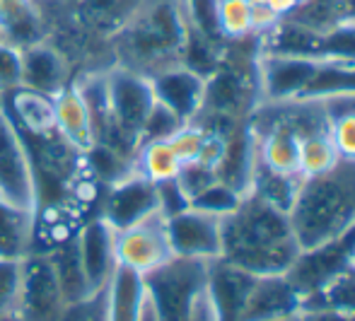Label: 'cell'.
<instances>
[{
	"label": "cell",
	"mask_w": 355,
	"mask_h": 321,
	"mask_svg": "<svg viewBox=\"0 0 355 321\" xmlns=\"http://www.w3.org/2000/svg\"><path fill=\"white\" fill-rule=\"evenodd\" d=\"M300 254L288 213L247 193L242 203L223 218L220 259L254 275L288 273Z\"/></svg>",
	"instance_id": "6da1fadb"
},
{
	"label": "cell",
	"mask_w": 355,
	"mask_h": 321,
	"mask_svg": "<svg viewBox=\"0 0 355 321\" xmlns=\"http://www.w3.org/2000/svg\"><path fill=\"white\" fill-rule=\"evenodd\" d=\"M300 249L317 247L355 227V159L341 157L331 169L302 177L288 213Z\"/></svg>",
	"instance_id": "7a4b0ae2"
},
{
	"label": "cell",
	"mask_w": 355,
	"mask_h": 321,
	"mask_svg": "<svg viewBox=\"0 0 355 321\" xmlns=\"http://www.w3.org/2000/svg\"><path fill=\"white\" fill-rule=\"evenodd\" d=\"M187 17L179 0H148L112 42L114 65L145 78L182 63Z\"/></svg>",
	"instance_id": "3957f363"
},
{
	"label": "cell",
	"mask_w": 355,
	"mask_h": 321,
	"mask_svg": "<svg viewBox=\"0 0 355 321\" xmlns=\"http://www.w3.org/2000/svg\"><path fill=\"white\" fill-rule=\"evenodd\" d=\"M208 261L172 257L143 275L145 295L157 321H187L193 304L206 293Z\"/></svg>",
	"instance_id": "277c9868"
},
{
	"label": "cell",
	"mask_w": 355,
	"mask_h": 321,
	"mask_svg": "<svg viewBox=\"0 0 355 321\" xmlns=\"http://www.w3.org/2000/svg\"><path fill=\"white\" fill-rule=\"evenodd\" d=\"M22 283H19L17 317L22 321H58L66 309V297L53 273L46 252L27 254L22 261Z\"/></svg>",
	"instance_id": "5b68a950"
},
{
	"label": "cell",
	"mask_w": 355,
	"mask_h": 321,
	"mask_svg": "<svg viewBox=\"0 0 355 321\" xmlns=\"http://www.w3.org/2000/svg\"><path fill=\"white\" fill-rule=\"evenodd\" d=\"M0 200L37 213V186L22 135L0 107Z\"/></svg>",
	"instance_id": "8992f818"
},
{
	"label": "cell",
	"mask_w": 355,
	"mask_h": 321,
	"mask_svg": "<svg viewBox=\"0 0 355 321\" xmlns=\"http://www.w3.org/2000/svg\"><path fill=\"white\" fill-rule=\"evenodd\" d=\"M107 92L114 123L141 143L143 126L155 107V92L150 78L121 68V65H114L107 70Z\"/></svg>",
	"instance_id": "52a82bcc"
},
{
	"label": "cell",
	"mask_w": 355,
	"mask_h": 321,
	"mask_svg": "<svg viewBox=\"0 0 355 321\" xmlns=\"http://www.w3.org/2000/svg\"><path fill=\"white\" fill-rule=\"evenodd\" d=\"M353 252H355V227L348 229L346 234L331 239V242L317 244V247L300 249L295 263L290 266L288 275L293 285L300 290L302 300L307 295L317 293L322 285H327L334 275L353 266Z\"/></svg>",
	"instance_id": "ba28073f"
},
{
	"label": "cell",
	"mask_w": 355,
	"mask_h": 321,
	"mask_svg": "<svg viewBox=\"0 0 355 321\" xmlns=\"http://www.w3.org/2000/svg\"><path fill=\"white\" fill-rule=\"evenodd\" d=\"M167 234V218L159 210L150 213L148 218L138 220L136 225L116 232V261L119 266L136 270V273H150L153 268L162 266L172 259Z\"/></svg>",
	"instance_id": "9c48e42d"
},
{
	"label": "cell",
	"mask_w": 355,
	"mask_h": 321,
	"mask_svg": "<svg viewBox=\"0 0 355 321\" xmlns=\"http://www.w3.org/2000/svg\"><path fill=\"white\" fill-rule=\"evenodd\" d=\"M167 234L174 257L213 261L223 252V218L191 205L167 218Z\"/></svg>",
	"instance_id": "30bf717a"
},
{
	"label": "cell",
	"mask_w": 355,
	"mask_h": 321,
	"mask_svg": "<svg viewBox=\"0 0 355 321\" xmlns=\"http://www.w3.org/2000/svg\"><path fill=\"white\" fill-rule=\"evenodd\" d=\"M319 61L302 56H259V94L261 102H290L302 99L312 83Z\"/></svg>",
	"instance_id": "8fae6325"
},
{
	"label": "cell",
	"mask_w": 355,
	"mask_h": 321,
	"mask_svg": "<svg viewBox=\"0 0 355 321\" xmlns=\"http://www.w3.org/2000/svg\"><path fill=\"white\" fill-rule=\"evenodd\" d=\"M257 275L225 259L208 261L206 295L213 307L215 321H242L244 304L254 288Z\"/></svg>",
	"instance_id": "7c38bea8"
},
{
	"label": "cell",
	"mask_w": 355,
	"mask_h": 321,
	"mask_svg": "<svg viewBox=\"0 0 355 321\" xmlns=\"http://www.w3.org/2000/svg\"><path fill=\"white\" fill-rule=\"evenodd\" d=\"M155 210H159L157 184L136 172L107 189V198H104L102 210L97 215H102L119 232V229H126L136 225L138 220L148 218Z\"/></svg>",
	"instance_id": "4fadbf2b"
},
{
	"label": "cell",
	"mask_w": 355,
	"mask_h": 321,
	"mask_svg": "<svg viewBox=\"0 0 355 321\" xmlns=\"http://www.w3.org/2000/svg\"><path fill=\"white\" fill-rule=\"evenodd\" d=\"M80 247V259L85 266V275L92 290H102L109 285L116 270V229L102 218L94 215L75 232Z\"/></svg>",
	"instance_id": "5bb4252c"
},
{
	"label": "cell",
	"mask_w": 355,
	"mask_h": 321,
	"mask_svg": "<svg viewBox=\"0 0 355 321\" xmlns=\"http://www.w3.org/2000/svg\"><path fill=\"white\" fill-rule=\"evenodd\" d=\"M155 102L167 107L182 123H191L198 116L206 92V78L189 70L187 65H172L150 78Z\"/></svg>",
	"instance_id": "9a60e30c"
},
{
	"label": "cell",
	"mask_w": 355,
	"mask_h": 321,
	"mask_svg": "<svg viewBox=\"0 0 355 321\" xmlns=\"http://www.w3.org/2000/svg\"><path fill=\"white\" fill-rule=\"evenodd\" d=\"M302 312V295L285 273L257 275L242 321H276Z\"/></svg>",
	"instance_id": "2e32d148"
},
{
	"label": "cell",
	"mask_w": 355,
	"mask_h": 321,
	"mask_svg": "<svg viewBox=\"0 0 355 321\" xmlns=\"http://www.w3.org/2000/svg\"><path fill=\"white\" fill-rule=\"evenodd\" d=\"M19 53H22V87L46 97H58L71 85V65L46 39L19 49Z\"/></svg>",
	"instance_id": "e0dca14e"
},
{
	"label": "cell",
	"mask_w": 355,
	"mask_h": 321,
	"mask_svg": "<svg viewBox=\"0 0 355 321\" xmlns=\"http://www.w3.org/2000/svg\"><path fill=\"white\" fill-rule=\"evenodd\" d=\"M319 44L322 32H314L290 17H281L268 32L261 34V53L276 56H302L319 61Z\"/></svg>",
	"instance_id": "ac0fdd59"
},
{
	"label": "cell",
	"mask_w": 355,
	"mask_h": 321,
	"mask_svg": "<svg viewBox=\"0 0 355 321\" xmlns=\"http://www.w3.org/2000/svg\"><path fill=\"white\" fill-rule=\"evenodd\" d=\"M46 254H49V259H51L53 273H56L61 293L68 304L80 302V300H85L87 295L94 293L87 283V275H85V266H83V259H80V247H78V237H75V234L61 239V242L53 249H49Z\"/></svg>",
	"instance_id": "d6986e66"
},
{
	"label": "cell",
	"mask_w": 355,
	"mask_h": 321,
	"mask_svg": "<svg viewBox=\"0 0 355 321\" xmlns=\"http://www.w3.org/2000/svg\"><path fill=\"white\" fill-rule=\"evenodd\" d=\"M37 213L0 200V259H24L32 254Z\"/></svg>",
	"instance_id": "ffe728a7"
},
{
	"label": "cell",
	"mask_w": 355,
	"mask_h": 321,
	"mask_svg": "<svg viewBox=\"0 0 355 321\" xmlns=\"http://www.w3.org/2000/svg\"><path fill=\"white\" fill-rule=\"evenodd\" d=\"M109 293V321H141L145 304V283L143 275L126 266H116L112 280L107 285Z\"/></svg>",
	"instance_id": "44dd1931"
},
{
	"label": "cell",
	"mask_w": 355,
	"mask_h": 321,
	"mask_svg": "<svg viewBox=\"0 0 355 321\" xmlns=\"http://www.w3.org/2000/svg\"><path fill=\"white\" fill-rule=\"evenodd\" d=\"M300 184H302L300 174L276 172V169L266 167V164L257 159L252 172V184H249V193L261 198L263 203L273 205V208L283 210V213H290L295 198H297Z\"/></svg>",
	"instance_id": "7402d4cb"
},
{
	"label": "cell",
	"mask_w": 355,
	"mask_h": 321,
	"mask_svg": "<svg viewBox=\"0 0 355 321\" xmlns=\"http://www.w3.org/2000/svg\"><path fill=\"white\" fill-rule=\"evenodd\" d=\"M285 17L314 32H329L338 24L355 22V0H304L295 5Z\"/></svg>",
	"instance_id": "603a6c76"
},
{
	"label": "cell",
	"mask_w": 355,
	"mask_h": 321,
	"mask_svg": "<svg viewBox=\"0 0 355 321\" xmlns=\"http://www.w3.org/2000/svg\"><path fill=\"white\" fill-rule=\"evenodd\" d=\"M338 159H341V155H338L336 145H334L331 130L329 128L309 130V133H304L300 138V157H297L300 177H314V174L327 172Z\"/></svg>",
	"instance_id": "cb8c5ba5"
},
{
	"label": "cell",
	"mask_w": 355,
	"mask_h": 321,
	"mask_svg": "<svg viewBox=\"0 0 355 321\" xmlns=\"http://www.w3.org/2000/svg\"><path fill=\"white\" fill-rule=\"evenodd\" d=\"M355 94V61H319L304 97L329 99Z\"/></svg>",
	"instance_id": "d4e9b609"
},
{
	"label": "cell",
	"mask_w": 355,
	"mask_h": 321,
	"mask_svg": "<svg viewBox=\"0 0 355 321\" xmlns=\"http://www.w3.org/2000/svg\"><path fill=\"white\" fill-rule=\"evenodd\" d=\"M302 309H338L355 314V266L334 275L317 293L302 300Z\"/></svg>",
	"instance_id": "484cf974"
},
{
	"label": "cell",
	"mask_w": 355,
	"mask_h": 321,
	"mask_svg": "<svg viewBox=\"0 0 355 321\" xmlns=\"http://www.w3.org/2000/svg\"><path fill=\"white\" fill-rule=\"evenodd\" d=\"M218 22L225 42L257 34L254 32L252 5L247 0H218Z\"/></svg>",
	"instance_id": "4316f807"
},
{
	"label": "cell",
	"mask_w": 355,
	"mask_h": 321,
	"mask_svg": "<svg viewBox=\"0 0 355 321\" xmlns=\"http://www.w3.org/2000/svg\"><path fill=\"white\" fill-rule=\"evenodd\" d=\"M319 61H355V22L322 32Z\"/></svg>",
	"instance_id": "83f0119b"
},
{
	"label": "cell",
	"mask_w": 355,
	"mask_h": 321,
	"mask_svg": "<svg viewBox=\"0 0 355 321\" xmlns=\"http://www.w3.org/2000/svg\"><path fill=\"white\" fill-rule=\"evenodd\" d=\"M244 196L239 191H234L232 186L223 182H215L206 191H201L196 198H191V208H198L203 213H211V215H218V218H225L230 215L239 203H242Z\"/></svg>",
	"instance_id": "f1b7e54d"
},
{
	"label": "cell",
	"mask_w": 355,
	"mask_h": 321,
	"mask_svg": "<svg viewBox=\"0 0 355 321\" xmlns=\"http://www.w3.org/2000/svg\"><path fill=\"white\" fill-rule=\"evenodd\" d=\"M19 261L0 259V317L17 314L19 283H22V266H19Z\"/></svg>",
	"instance_id": "f546056e"
},
{
	"label": "cell",
	"mask_w": 355,
	"mask_h": 321,
	"mask_svg": "<svg viewBox=\"0 0 355 321\" xmlns=\"http://www.w3.org/2000/svg\"><path fill=\"white\" fill-rule=\"evenodd\" d=\"M107 307H109L107 288L94 290L92 295H87V297L80 300V302L66 304V309H63L58 321H109Z\"/></svg>",
	"instance_id": "4dcf8cb0"
},
{
	"label": "cell",
	"mask_w": 355,
	"mask_h": 321,
	"mask_svg": "<svg viewBox=\"0 0 355 321\" xmlns=\"http://www.w3.org/2000/svg\"><path fill=\"white\" fill-rule=\"evenodd\" d=\"M184 123L169 112L167 107H162L159 102H155L153 112H150L148 121L143 126V133H141V145L145 143H155V140H167L182 128Z\"/></svg>",
	"instance_id": "1f68e13d"
},
{
	"label": "cell",
	"mask_w": 355,
	"mask_h": 321,
	"mask_svg": "<svg viewBox=\"0 0 355 321\" xmlns=\"http://www.w3.org/2000/svg\"><path fill=\"white\" fill-rule=\"evenodd\" d=\"M22 87V53L17 46L0 42V94Z\"/></svg>",
	"instance_id": "d6a6232c"
},
{
	"label": "cell",
	"mask_w": 355,
	"mask_h": 321,
	"mask_svg": "<svg viewBox=\"0 0 355 321\" xmlns=\"http://www.w3.org/2000/svg\"><path fill=\"white\" fill-rule=\"evenodd\" d=\"M157 184V205H159V213L164 218H172V215L182 213L191 205L189 196L182 191L177 179H164V182H155Z\"/></svg>",
	"instance_id": "836d02e7"
},
{
	"label": "cell",
	"mask_w": 355,
	"mask_h": 321,
	"mask_svg": "<svg viewBox=\"0 0 355 321\" xmlns=\"http://www.w3.org/2000/svg\"><path fill=\"white\" fill-rule=\"evenodd\" d=\"M302 321H355V314L338 312V309H302Z\"/></svg>",
	"instance_id": "e575fe53"
},
{
	"label": "cell",
	"mask_w": 355,
	"mask_h": 321,
	"mask_svg": "<svg viewBox=\"0 0 355 321\" xmlns=\"http://www.w3.org/2000/svg\"><path fill=\"white\" fill-rule=\"evenodd\" d=\"M187 321H215L213 307H211V302H208L206 293H203L201 297H198V302L193 304V309H191V314L187 317Z\"/></svg>",
	"instance_id": "d590c367"
},
{
	"label": "cell",
	"mask_w": 355,
	"mask_h": 321,
	"mask_svg": "<svg viewBox=\"0 0 355 321\" xmlns=\"http://www.w3.org/2000/svg\"><path fill=\"white\" fill-rule=\"evenodd\" d=\"M247 3L254 5V8H271L273 12H278L281 17H285V15L295 8L293 0H247Z\"/></svg>",
	"instance_id": "8d00e7d4"
},
{
	"label": "cell",
	"mask_w": 355,
	"mask_h": 321,
	"mask_svg": "<svg viewBox=\"0 0 355 321\" xmlns=\"http://www.w3.org/2000/svg\"><path fill=\"white\" fill-rule=\"evenodd\" d=\"M141 321H157V314H155L153 304H150L148 295H145V304H143V312H141Z\"/></svg>",
	"instance_id": "74e56055"
},
{
	"label": "cell",
	"mask_w": 355,
	"mask_h": 321,
	"mask_svg": "<svg viewBox=\"0 0 355 321\" xmlns=\"http://www.w3.org/2000/svg\"><path fill=\"white\" fill-rule=\"evenodd\" d=\"M0 321H22V319L17 314H5V317H0Z\"/></svg>",
	"instance_id": "f35d334b"
},
{
	"label": "cell",
	"mask_w": 355,
	"mask_h": 321,
	"mask_svg": "<svg viewBox=\"0 0 355 321\" xmlns=\"http://www.w3.org/2000/svg\"><path fill=\"white\" fill-rule=\"evenodd\" d=\"M276 321H302V319H300V314H295V317H285V319H276Z\"/></svg>",
	"instance_id": "ab89813d"
},
{
	"label": "cell",
	"mask_w": 355,
	"mask_h": 321,
	"mask_svg": "<svg viewBox=\"0 0 355 321\" xmlns=\"http://www.w3.org/2000/svg\"><path fill=\"white\" fill-rule=\"evenodd\" d=\"M300 3H304V0H293V5H300Z\"/></svg>",
	"instance_id": "60d3db41"
},
{
	"label": "cell",
	"mask_w": 355,
	"mask_h": 321,
	"mask_svg": "<svg viewBox=\"0 0 355 321\" xmlns=\"http://www.w3.org/2000/svg\"><path fill=\"white\" fill-rule=\"evenodd\" d=\"M353 266H355V252H353Z\"/></svg>",
	"instance_id": "b9f144b4"
}]
</instances>
